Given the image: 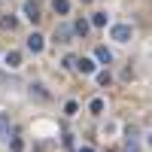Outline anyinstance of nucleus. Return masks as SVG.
<instances>
[{
    "mask_svg": "<svg viewBox=\"0 0 152 152\" xmlns=\"http://www.w3.org/2000/svg\"><path fill=\"white\" fill-rule=\"evenodd\" d=\"M110 40L116 46H128L134 40V28H131V24H113V28H110Z\"/></svg>",
    "mask_w": 152,
    "mask_h": 152,
    "instance_id": "1",
    "label": "nucleus"
},
{
    "mask_svg": "<svg viewBox=\"0 0 152 152\" xmlns=\"http://www.w3.org/2000/svg\"><path fill=\"white\" fill-rule=\"evenodd\" d=\"M24 49H28V52H34V55H40L43 49H46V37H43L40 31H31L28 40H24Z\"/></svg>",
    "mask_w": 152,
    "mask_h": 152,
    "instance_id": "2",
    "label": "nucleus"
},
{
    "mask_svg": "<svg viewBox=\"0 0 152 152\" xmlns=\"http://www.w3.org/2000/svg\"><path fill=\"white\" fill-rule=\"evenodd\" d=\"M21 18L37 24V21H40V6H37L34 0H24V3H21Z\"/></svg>",
    "mask_w": 152,
    "mask_h": 152,
    "instance_id": "3",
    "label": "nucleus"
},
{
    "mask_svg": "<svg viewBox=\"0 0 152 152\" xmlns=\"http://www.w3.org/2000/svg\"><path fill=\"white\" fill-rule=\"evenodd\" d=\"M9 140H12V122H9V113L0 110V143L9 146Z\"/></svg>",
    "mask_w": 152,
    "mask_h": 152,
    "instance_id": "4",
    "label": "nucleus"
},
{
    "mask_svg": "<svg viewBox=\"0 0 152 152\" xmlns=\"http://www.w3.org/2000/svg\"><path fill=\"white\" fill-rule=\"evenodd\" d=\"M76 70L82 76H94L97 73V58H76Z\"/></svg>",
    "mask_w": 152,
    "mask_h": 152,
    "instance_id": "5",
    "label": "nucleus"
},
{
    "mask_svg": "<svg viewBox=\"0 0 152 152\" xmlns=\"http://www.w3.org/2000/svg\"><path fill=\"white\" fill-rule=\"evenodd\" d=\"M73 28L70 24H61V28H55V43H61V46H67V43H73Z\"/></svg>",
    "mask_w": 152,
    "mask_h": 152,
    "instance_id": "6",
    "label": "nucleus"
},
{
    "mask_svg": "<svg viewBox=\"0 0 152 152\" xmlns=\"http://www.w3.org/2000/svg\"><path fill=\"white\" fill-rule=\"evenodd\" d=\"M0 61H3L6 70H21V52H15V49H12V52H6Z\"/></svg>",
    "mask_w": 152,
    "mask_h": 152,
    "instance_id": "7",
    "label": "nucleus"
},
{
    "mask_svg": "<svg viewBox=\"0 0 152 152\" xmlns=\"http://www.w3.org/2000/svg\"><path fill=\"white\" fill-rule=\"evenodd\" d=\"M104 110H107L104 97H91V100H88V113H91V116H104Z\"/></svg>",
    "mask_w": 152,
    "mask_h": 152,
    "instance_id": "8",
    "label": "nucleus"
},
{
    "mask_svg": "<svg viewBox=\"0 0 152 152\" xmlns=\"http://www.w3.org/2000/svg\"><path fill=\"white\" fill-rule=\"evenodd\" d=\"M125 152H140V134H137L134 128L128 134V140H125Z\"/></svg>",
    "mask_w": 152,
    "mask_h": 152,
    "instance_id": "9",
    "label": "nucleus"
},
{
    "mask_svg": "<svg viewBox=\"0 0 152 152\" xmlns=\"http://www.w3.org/2000/svg\"><path fill=\"white\" fill-rule=\"evenodd\" d=\"M52 12L55 15H70V0H52Z\"/></svg>",
    "mask_w": 152,
    "mask_h": 152,
    "instance_id": "10",
    "label": "nucleus"
},
{
    "mask_svg": "<svg viewBox=\"0 0 152 152\" xmlns=\"http://www.w3.org/2000/svg\"><path fill=\"white\" fill-rule=\"evenodd\" d=\"M94 58L100 61V64H113V52H110L107 46H97V49H94Z\"/></svg>",
    "mask_w": 152,
    "mask_h": 152,
    "instance_id": "11",
    "label": "nucleus"
},
{
    "mask_svg": "<svg viewBox=\"0 0 152 152\" xmlns=\"http://www.w3.org/2000/svg\"><path fill=\"white\" fill-rule=\"evenodd\" d=\"M88 28H91V21H85V18H76V21H73V34H76V37H85Z\"/></svg>",
    "mask_w": 152,
    "mask_h": 152,
    "instance_id": "12",
    "label": "nucleus"
},
{
    "mask_svg": "<svg viewBox=\"0 0 152 152\" xmlns=\"http://www.w3.org/2000/svg\"><path fill=\"white\" fill-rule=\"evenodd\" d=\"M91 24H94V28H107L110 15H107V12H91Z\"/></svg>",
    "mask_w": 152,
    "mask_h": 152,
    "instance_id": "13",
    "label": "nucleus"
},
{
    "mask_svg": "<svg viewBox=\"0 0 152 152\" xmlns=\"http://www.w3.org/2000/svg\"><path fill=\"white\" fill-rule=\"evenodd\" d=\"M79 113V100H67L64 104V116H76Z\"/></svg>",
    "mask_w": 152,
    "mask_h": 152,
    "instance_id": "14",
    "label": "nucleus"
},
{
    "mask_svg": "<svg viewBox=\"0 0 152 152\" xmlns=\"http://www.w3.org/2000/svg\"><path fill=\"white\" fill-rule=\"evenodd\" d=\"M100 134H104V137H107V134H119V122H113V119H110L104 128H100Z\"/></svg>",
    "mask_w": 152,
    "mask_h": 152,
    "instance_id": "15",
    "label": "nucleus"
},
{
    "mask_svg": "<svg viewBox=\"0 0 152 152\" xmlns=\"http://www.w3.org/2000/svg\"><path fill=\"white\" fill-rule=\"evenodd\" d=\"M43 88H46V85H40V82H34V85H31V94H37L40 100H49V94L43 91Z\"/></svg>",
    "mask_w": 152,
    "mask_h": 152,
    "instance_id": "16",
    "label": "nucleus"
},
{
    "mask_svg": "<svg viewBox=\"0 0 152 152\" xmlns=\"http://www.w3.org/2000/svg\"><path fill=\"white\" fill-rule=\"evenodd\" d=\"M9 143H12V152H21V149H24V143L18 140V137H12V140H9Z\"/></svg>",
    "mask_w": 152,
    "mask_h": 152,
    "instance_id": "17",
    "label": "nucleus"
},
{
    "mask_svg": "<svg viewBox=\"0 0 152 152\" xmlns=\"http://www.w3.org/2000/svg\"><path fill=\"white\" fill-rule=\"evenodd\" d=\"M76 152H94L91 146H79V149H76Z\"/></svg>",
    "mask_w": 152,
    "mask_h": 152,
    "instance_id": "18",
    "label": "nucleus"
},
{
    "mask_svg": "<svg viewBox=\"0 0 152 152\" xmlns=\"http://www.w3.org/2000/svg\"><path fill=\"white\" fill-rule=\"evenodd\" d=\"M146 146H149V149H152V131H149V134H146Z\"/></svg>",
    "mask_w": 152,
    "mask_h": 152,
    "instance_id": "19",
    "label": "nucleus"
},
{
    "mask_svg": "<svg viewBox=\"0 0 152 152\" xmlns=\"http://www.w3.org/2000/svg\"><path fill=\"white\" fill-rule=\"evenodd\" d=\"M79 3H85V6H88V3H94V0H79Z\"/></svg>",
    "mask_w": 152,
    "mask_h": 152,
    "instance_id": "20",
    "label": "nucleus"
}]
</instances>
